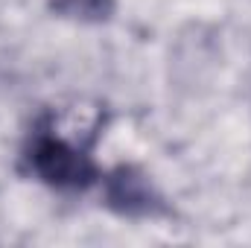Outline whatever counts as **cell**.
I'll return each instance as SVG.
<instances>
[{
  "label": "cell",
  "mask_w": 251,
  "mask_h": 248,
  "mask_svg": "<svg viewBox=\"0 0 251 248\" xmlns=\"http://www.w3.org/2000/svg\"><path fill=\"white\" fill-rule=\"evenodd\" d=\"M26 164L38 181L56 190H85L100 178L91 155L73 140L56 134V128H38L32 134L26 149Z\"/></svg>",
  "instance_id": "cell-1"
},
{
  "label": "cell",
  "mask_w": 251,
  "mask_h": 248,
  "mask_svg": "<svg viewBox=\"0 0 251 248\" xmlns=\"http://www.w3.org/2000/svg\"><path fill=\"white\" fill-rule=\"evenodd\" d=\"M117 0H50V9L70 21H85V24H100L114 15Z\"/></svg>",
  "instance_id": "cell-3"
},
{
  "label": "cell",
  "mask_w": 251,
  "mask_h": 248,
  "mask_svg": "<svg viewBox=\"0 0 251 248\" xmlns=\"http://www.w3.org/2000/svg\"><path fill=\"white\" fill-rule=\"evenodd\" d=\"M105 204L128 219L158 216L164 210V198L137 167H117L105 178Z\"/></svg>",
  "instance_id": "cell-2"
}]
</instances>
